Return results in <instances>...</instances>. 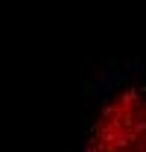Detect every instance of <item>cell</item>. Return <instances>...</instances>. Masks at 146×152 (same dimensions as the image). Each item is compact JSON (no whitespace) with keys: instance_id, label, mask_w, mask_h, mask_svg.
Returning a JSON list of instances; mask_svg holds the SVG:
<instances>
[{"instance_id":"cell-1","label":"cell","mask_w":146,"mask_h":152,"mask_svg":"<svg viewBox=\"0 0 146 152\" xmlns=\"http://www.w3.org/2000/svg\"><path fill=\"white\" fill-rule=\"evenodd\" d=\"M82 152H146V82L102 105Z\"/></svg>"}]
</instances>
